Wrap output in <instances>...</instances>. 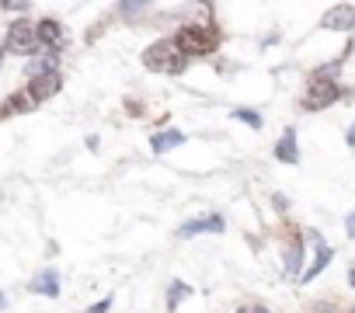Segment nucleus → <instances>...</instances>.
I'll list each match as a JSON object with an SVG mask.
<instances>
[{"mask_svg": "<svg viewBox=\"0 0 355 313\" xmlns=\"http://www.w3.org/2000/svg\"><path fill=\"white\" fill-rule=\"evenodd\" d=\"M60 91H63V77H60V73H46V77L28 80V98H32L35 105L49 101V98H53V94H60Z\"/></svg>", "mask_w": 355, "mask_h": 313, "instance_id": "obj_8", "label": "nucleus"}, {"mask_svg": "<svg viewBox=\"0 0 355 313\" xmlns=\"http://www.w3.org/2000/svg\"><path fill=\"white\" fill-rule=\"evenodd\" d=\"M174 42H178V49H182L189 60L192 56H213L220 49V42H223V32L209 18L206 21H185L182 28L174 32Z\"/></svg>", "mask_w": 355, "mask_h": 313, "instance_id": "obj_1", "label": "nucleus"}, {"mask_svg": "<svg viewBox=\"0 0 355 313\" xmlns=\"http://www.w3.org/2000/svg\"><path fill=\"white\" fill-rule=\"evenodd\" d=\"M352 313H355V306H352Z\"/></svg>", "mask_w": 355, "mask_h": 313, "instance_id": "obj_28", "label": "nucleus"}, {"mask_svg": "<svg viewBox=\"0 0 355 313\" xmlns=\"http://www.w3.org/2000/svg\"><path fill=\"white\" fill-rule=\"evenodd\" d=\"M237 313H251V310H237Z\"/></svg>", "mask_w": 355, "mask_h": 313, "instance_id": "obj_26", "label": "nucleus"}, {"mask_svg": "<svg viewBox=\"0 0 355 313\" xmlns=\"http://www.w3.org/2000/svg\"><path fill=\"white\" fill-rule=\"evenodd\" d=\"M230 115H234L237 122H244V125H251V129H261V125H265V118H261V115H258L254 108H234Z\"/></svg>", "mask_w": 355, "mask_h": 313, "instance_id": "obj_18", "label": "nucleus"}, {"mask_svg": "<svg viewBox=\"0 0 355 313\" xmlns=\"http://www.w3.org/2000/svg\"><path fill=\"white\" fill-rule=\"evenodd\" d=\"M146 11H150V4H143V0H136V4H132V0H129V4H119V15H122V18H129L132 25H136Z\"/></svg>", "mask_w": 355, "mask_h": 313, "instance_id": "obj_17", "label": "nucleus"}, {"mask_svg": "<svg viewBox=\"0 0 355 313\" xmlns=\"http://www.w3.org/2000/svg\"><path fill=\"white\" fill-rule=\"evenodd\" d=\"M345 143H348V146H352V150H355V122H352V125H348V132H345Z\"/></svg>", "mask_w": 355, "mask_h": 313, "instance_id": "obj_22", "label": "nucleus"}, {"mask_svg": "<svg viewBox=\"0 0 355 313\" xmlns=\"http://www.w3.org/2000/svg\"><path fill=\"white\" fill-rule=\"evenodd\" d=\"M303 240H310V244H313V247H310V251H313V258H310V265L303 268V275L296 278V282H303V285H306V282H313V278H317L331 261H334V247H331L317 230H303Z\"/></svg>", "mask_w": 355, "mask_h": 313, "instance_id": "obj_5", "label": "nucleus"}, {"mask_svg": "<svg viewBox=\"0 0 355 313\" xmlns=\"http://www.w3.org/2000/svg\"><path fill=\"white\" fill-rule=\"evenodd\" d=\"M25 73H28V80L46 77V73H60V53H49V49L35 53V56L25 63Z\"/></svg>", "mask_w": 355, "mask_h": 313, "instance_id": "obj_12", "label": "nucleus"}, {"mask_svg": "<svg viewBox=\"0 0 355 313\" xmlns=\"http://www.w3.org/2000/svg\"><path fill=\"white\" fill-rule=\"evenodd\" d=\"M108 310H112V296H105V299H98V303H94V306H91L87 313H108Z\"/></svg>", "mask_w": 355, "mask_h": 313, "instance_id": "obj_19", "label": "nucleus"}, {"mask_svg": "<svg viewBox=\"0 0 355 313\" xmlns=\"http://www.w3.org/2000/svg\"><path fill=\"white\" fill-rule=\"evenodd\" d=\"M348 285H352V289H355V265H352V268H348Z\"/></svg>", "mask_w": 355, "mask_h": 313, "instance_id": "obj_23", "label": "nucleus"}, {"mask_svg": "<svg viewBox=\"0 0 355 313\" xmlns=\"http://www.w3.org/2000/svg\"><path fill=\"white\" fill-rule=\"evenodd\" d=\"M320 28L327 32H352L355 28V4H334L324 11L320 18Z\"/></svg>", "mask_w": 355, "mask_h": 313, "instance_id": "obj_7", "label": "nucleus"}, {"mask_svg": "<svg viewBox=\"0 0 355 313\" xmlns=\"http://www.w3.org/2000/svg\"><path fill=\"white\" fill-rule=\"evenodd\" d=\"M4 49H11V53H18V56H35L39 49H42V42H39V25H32V21H15L11 28H8V42H4Z\"/></svg>", "mask_w": 355, "mask_h": 313, "instance_id": "obj_4", "label": "nucleus"}, {"mask_svg": "<svg viewBox=\"0 0 355 313\" xmlns=\"http://www.w3.org/2000/svg\"><path fill=\"white\" fill-rule=\"evenodd\" d=\"M39 42H42V49L60 53V49L67 46V32H63V25H60L56 18H42V21H39Z\"/></svg>", "mask_w": 355, "mask_h": 313, "instance_id": "obj_9", "label": "nucleus"}, {"mask_svg": "<svg viewBox=\"0 0 355 313\" xmlns=\"http://www.w3.org/2000/svg\"><path fill=\"white\" fill-rule=\"evenodd\" d=\"M28 289H32V292H39V296L56 299V296H60V271H56V268H42V271L28 282Z\"/></svg>", "mask_w": 355, "mask_h": 313, "instance_id": "obj_14", "label": "nucleus"}, {"mask_svg": "<svg viewBox=\"0 0 355 313\" xmlns=\"http://www.w3.org/2000/svg\"><path fill=\"white\" fill-rule=\"evenodd\" d=\"M0 66H4V46H0Z\"/></svg>", "mask_w": 355, "mask_h": 313, "instance_id": "obj_25", "label": "nucleus"}, {"mask_svg": "<svg viewBox=\"0 0 355 313\" xmlns=\"http://www.w3.org/2000/svg\"><path fill=\"white\" fill-rule=\"evenodd\" d=\"M185 132L182 129H157L153 136H150V150L157 153V156H164V153H171V150H178V146H185Z\"/></svg>", "mask_w": 355, "mask_h": 313, "instance_id": "obj_11", "label": "nucleus"}, {"mask_svg": "<svg viewBox=\"0 0 355 313\" xmlns=\"http://www.w3.org/2000/svg\"><path fill=\"white\" fill-rule=\"evenodd\" d=\"M0 306H4V296H0Z\"/></svg>", "mask_w": 355, "mask_h": 313, "instance_id": "obj_27", "label": "nucleus"}, {"mask_svg": "<svg viewBox=\"0 0 355 313\" xmlns=\"http://www.w3.org/2000/svg\"><path fill=\"white\" fill-rule=\"evenodd\" d=\"M338 98H341V80H338V77L310 73V77H306V87H303V98H300V108H303V111H324V108H331Z\"/></svg>", "mask_w": 355, "mask_h": 313, "instance_id": "obj_3", "label": "nucleus"}, {"mask_svg": "<svg viewBox=\"0 0 355 313\" xmlns=\"http://www.w3.org/2000/svg\"><path fill=\"white\" fill-rule=\"evenodd\" d=\"M275 161L279 164H300V143H296V129H286L279 139H275Z\"/></svg>", "mask_w": 355, "mask_h": 313, "instance_id": "obj_13", "label": "nucleus"}, {"mask_svg": "<svg viewBox=\"0 0 355 313\" xmlns=\"http://www.w3.org/2000/svg\"><path fill=\"white\" fill-rule=\"evenodd\" d=\"M32 98H28V91H21V94H11L4 105H0V118H8V115H21V111H32Z\"/></svg>", "mask_w": 355, "mask_h": 313, "instance_id": "obj_15", "label": "nucleus"}, {"mask_svg": "<svg viewBox=\"0 0 355 313\" xmlns=\"http://www.w3.org/2000/svg\"><path fill=\"white\" fill-rule=\"evenodd\" d=\"M345 233L355 240V213H348V220H345Z\"/></svg>", "mask_w": 355, "mask_h": 313, "instance_id": "obj_21", "label": "nucleus"}, {"mask_svg": "<svg viewBox=\"0 0 355 313\" xmlns=\"http://www.w3.org/2000/svg\"><path fill=\"white\" fill-rule=\"evenodd\" d=\"M303 258H306V247H303V233L296 237V240H289L286 247H282V268H286V275H293V278H300L303 275Z\"/></svg>", "mask_w": 355, "mask_h": 313, "instance_id": "obj_10", "label": "nucleus"}, {"mask_svg": "<svg viewBox=\"0 0 355 313\" xmlns=\"http://www.w3.org/2000/svg\"><path fill=\"white\" fill-rule=\"evenodd\" d=\"M251 313H272L268 306H251Z\"/></svg>", "mask_w": 355, "mask_h": 313, "instance_id": "obj_24", "label": "nucleus"}, {"mask_svg": "<svg viewBox=\"0 0 355 313\" xmlns=\"http://www.w3.org/2000/svg\"><path fill=\"white\" fill-rule=\"evenodd\" d=\"M4 11H8V15H25L28 4H4Z\"/></svg>", "mask_w": 355, "mask_h": 313, "instance_id": "obj_20", "label": "nucleus"}, {"mask_svg": "<svg viewBox=\"0 0 355 313\" xmlns=\"http://www.w3.org/2000/svg\"><path fill=\"white\" fill-rule=\"evenodd\" d=\"M143 66H146L150 73L182 77V73H185V66H189V56H185L182 49H178L174 35H164V39H157V42H150V46L143 49Z\"/></svg>", "mask_w": 355, "mask_h": 313, "instance_id": "obj_2", "label": "nucleus"}, {"mask_svg": "<svg viewBox=\"0 0 355 313\" xmlns=\"http://www.w3.org/2000/svg\"><path fill=\"white\" fill-rule=\"evenodd\" d=\"M223 230H227V220L220 213H206L178 226V237H202V233H223Z\"/></svg>", "mask_w": 355, "mask_h": 313, "instance_id": "obj_6", "label": "nucleus"}, {"mask_svg": "<svg viewBox=\"0 0 355 313\" xmlns=\"http://www.w3.org/2000/svg\"><path fill=\"white\" fill-rule=\"evenodd\" d=\"M189 296H192V285H189V282H178V278H174V282L167 285V313H178V306H182V303H185Z\"/></svg>", "mask_w": 355, "mask_h": 313, "instance_id": "obj_16", "label": "nucleus"}]
</instances>
